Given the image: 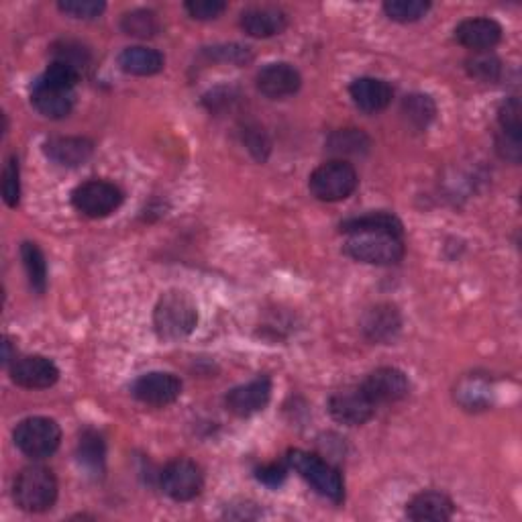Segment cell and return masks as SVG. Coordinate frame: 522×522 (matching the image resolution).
Listing matches in <instances>:
<instances>
[{"label": "cell", "instance_id": "cell-1", "mask_svg": "<svg viewBox=\"0 0 522 522\" xmlns=\"http://www.w3.org/2000/svg\"><path fill=\"white\" fill-rule=\"evenodd\" d=\"M345 253L370 266H396L404 257V227L390 213H370L341 223Z\"/></svg>", "mask_w": 522, "mask_h": 522}, {"label": "cell", "instance_id": "cell-2", "mask_svg": "<svg viewBox=\"0 0 522 522\" xmlns=\"http://www.w3.org/2000/svg\"><path fill=\"white\" fill-rule=\"evenodd\" d=\"M80 78L82 76L72 68L51 62L31 88L33 109L45 119H66L74 109V88Z\"/></svg>", "mask_w": 522, "mask_h": 522}, {"label": "cell", "instance_id": "cell-3", "mask_svg": "<svg viewBox=\"0 0 522 522\" xmlns=\"http://www.w3.org/2000/svg\"><path fill=\"white\" fill-rule=\"evenodd\" d=\"M198 325V308L182 290L166 292L153 310V329L160 341L176 343L186 339Z\"/></svg>", "mask_w": 522, "mask_h": 522}, {"label": "cell", "instance_id": "cell-4", "mask_svg": "<svg viewBox=\"0 0 522 522\" xmlns=\"http://www.w3.org/2000/svg\"><path fill=\"white\" fill-rule=\"evenodd\" d=\"M286 461L288 467L294 469V472L323 498H329L335 504H341L345 500V484L339 469L323 461L319 455L302 449H292Z\"/></svg>", "mask_w": 522, "mask_h": 522}, {"label": "cell", "instance_id": "cell-5", "mask_svg": "<svg viewBox=\"0 0 522 522\" xmlns=\"http://www.w3.org/2000/svg\"><path fill=\"white\" fill-rule=\"evenodd\" d=\"M13 498L21 510L31 514L54 508L58 500V480L54 472L43 465H29L21 469L13 486Z\"/></svg>", "mask_w": 522, "mask_h": 522}, {"label": "cell", "instance_id": "cell-6", "mask_svg": "<svg viewBox=\"0 0 522 522\" xmlns=\"http://www.w3.org/2000/svg\"><path fill=\"white\" fill-rule=\"evenodd\" d=\"M355 168L345 160H331L319 166L308 178V188L321 202H341L357 190Z\"/></svg>", "mask_w": 522, "mask_h": 522}, {"label": "cell", "instance_id": "cell-7", "mask_svg": "<svg viewBox=\"0 0 522 522\" xmlns=\"http://www.w3.org/2000/svg\"><path fill=\"white\" fill-rule=\"evenodd\" d=\"M17 449L31 459H45L54 455L62 443V429L47 416H29L15 429Z\"/></svg>", "mask_w": 522, "mask_h": 522}, {"label": "cell", "instance_id": "cell-8", "mask_svg": "<svg viewBox=\"0 0 522 522\" xmlns=\"http://www.w3.org/2000/svg\"><path fill=\"white\" fill-rule=\"evenodd\" d=\"M123 190L107 180H90L80 184L72 192V204L76 211L90 219H104L113 215L123 204Z\"/></svg>", "mask_w": 522, "mask_h": 522}, {"label": "cell", "instance_id": "cell-9", "mask_svg": "<svg viewBox=\"0 0 522 522\" xmlns=\"http://www.w3.org/2000/svg\"><path fill=\"white\" fill-rule=\"evenodd\" d=\"M162 488L172 500L190 502L202 492L204 476L194 461L176 459L164 467Z\"/></svg>", "mask_w": 522, "mask_h": 522}, {"label": "cell", "instance_id": "cell-10", "mask_svg": "<svg viewBox=\"0 0 522 522\" xmlns=\"http://www.w3.org/2000/svg\"><path fill=\"white\" fill-rule=\"evenodd\" d=\"M329 412L341 425L361 427L374 419L376 404L363 394L361 388H347L329 398Z\"/></svg>", "mask_w": 522, "mask_h": 522}, {"label": "cell", "instance_id": "cell-11", "mask_svg": "<svg viewBox=\"0 0 522 522\" xmlns=\"http://www.w3.org/2000/svg\"><path fill=\"white\" fill-rule=\"evenodd\" d=\"M131 394L147 406H170L182 394V382L168 372H149L137 378L131 386Z\"/></svg>", "mask_w": 522, "mask_h": 522}, {"label": "cell", "instance_id": "cell-12", "mask_svg": "<svg viewBox=\"0 0 522 522\" xmlns=\"http://www.w3.org/2000/svg\"><path fill=\"white\" fill-rule=\"evenodd\" d=\"M11 380L27 390H45L60 380V370L43 355H25L11 363Z\"/></svg>", "mask_w": 522, "mask_h": 522}, {"label": "cell", "instance_id": "cell-13", "mask_svg": "<svg viewBox=\"0 0 522 522\" xmlns=\"http://www.w3.org/2000/svg\"><path fill=\"white\" fill-rule=\"evenodd\" d=\"M359 388L378 408L380 404H390L406 398L410 392V380L404 372L396 368H380L365 378Z\"/></svg>", "mask_w": 522, "mask_h": 522}, {"label": "cell", "instance_id": "cell-14", "mask_svg": "<svg viewBox=\"0 0 522 522\" xmlns=\"http://www.w3.org/2000/svg\"><path fill=\"white\" fill-rule=\"evenodd\" d=\"M255 84H257V90L264 96H268L272 100H280V98L292 96L300 90L302 76L294 66L286 64V62H278V64H268L266 68H261L257 72Z\"/></svg>", "mask_w": 522, "mask_h": 522}, {"label": "cell", "instance_id": "cell-15", "mask_svg": "<svg viewBox=\"0 0 522 522\" xmlns=\"http://www.w3.org/2000/svg\"><path fill=\"white\" fill-rule=\"evenodd\" d=\"M455 39L463 47L478 51H492L502 41V27L498 21L488 17L465 19L455 27Z\"/></svg>", "mask_w": 522, "mask_h": 522}, {"label": "cell", "instance_id": "cell-16", "mask_svg": "<svg viewBox=\"0 0 522 522\" xmlns=\"http://www.w3.org/2000/svg\"><path fill=\"white\" fill-rule=\"evenodd\" d=\"M272 398V382L270 378H257L249 384L237 386L227 394V408L241 416V419H247V416L261 412Z\"/></svg>", "mask_w": 522, "mask_h": 522}, {"label": "cell", "instance_id": "cell-17", "mask_svg": "<svg viewBox=\"0 0 522 522\" xmlns=\"http://www.w3.org/2000/svg\"><path fill=\"white\" fill-rule=\"evenodd\" d=\"M349 94L355 102V107L368 115L386 111L394 98L392 86L380 78H357L349 86Z\"/></svg>", "mask_w": 522, "mask_h": 522}, {"label": "cell", "instance_id": "cell-18", "mask_svg": "<svg viewBox=\"0 0 522 522\" xmlns=\"http://www.w3.org/2000/svg\"><path fill=\"white\" fill-rule=\"evenodd\" d=\"M241 29L255 39H270L288 29V15L276 7H253L241 13Z\"/></svg>", "mask_w": 522, "mask_h": 522}, {"label": "cell", "instance_id": "cell-19", "mask_svg": "<svg viewBox=\"0 0 522 522\" xmlns=\"http://www.w3.org/2000/svg\"><path fill=\"white\" fill-rule=\"evenodd\" d=\"M402 319L396 306L392 304H378L365 312L361 321V329L365 337L376 343H392L400 333Z\"/></svg>", "mask_w": 522, "mask_h": 522}, {"label": "cell", "instance_id": "cell-20", "mask_svg": "<svg viewBox=\"0 0 522 522\" xmlns=\"http://www.w3.org/2000/svg\"><path fill=\"white\" fill-rule=\"evenodd\" d=\"M94 151V143L84 137H54L45 143V155L64 168L84 166Z\"/></svg>", "mask_w": 522, "mask_h": 522}, {"label": "cell", "instance_id": "cell-21", "mask_svg": "<svg viewBox=\"0 0 522 522\" xmlns=\"http://www.w3.org/2000/svg\"><path fill=\"white\" fill-rule=\"evenodd\" d=\"M455 512V504L453 500L443 494V492H421L416 494L408 504H406V516L414 522H445L453 516Z\"/></svg>", "mask_w": 522, "mask_h": 522}, {"label": "cell", "instance_id": "cell-22", "mask_svg": "<svg viewBox=\"0 0 522 522\" xmlns=\"http://www.w3.org/2000/svg\"><path fill=\"white\" fill-rule=\"evenodd\" d=\"M164 56L158 49L135 45L127 47L119 54V66L125 74L131 76H155L164 70Z\"/></svg>", "mask_w": 522, "mask_h": 522}, {"label": "cell", "instance_id": "cell-23", "mask_svg": "<svg viewBox=\"0 0 522 522\" xmlns=\"http://www.w3.org/2000/svg\"><path fill=\"white\" fill-rule=\"evenodd\" d=\"M104 455H107V451H104L102 437L96 431L86 429L80 435V443H78L80 465L90 476H100L104 472Z\"/></svg>", "mask_w": 522, "mask_h": 522}, {"label": "cell", "instance_id": "cell-24", "mask_svg": "<svg viewBox=\"0 0 522 522\" xmlns=\"http://www.w3.org/2000/svg\"><path fill=\"white\" fill-rule=\"evenodd\" d=\"M21 259H23V266H25L31 288L37 294H43L47 288V261H45L43 251L37 247V243L25 241L21 245Z\"/></svg>", "mask_w": 522, "mask_h": 522}, {"label": "cell", "instance_id": "cell-25", "mask_svg": "<svg viewBox=\"0 0 522 522\" xmlns=\"http://www.w3.org/2000/svg\"><path fill=\"white\" fill-rule=\"evenodd\" d=\"M51 62L68 66L82 76L90 64V54L84 45L76 41H60L51 47Z\"/></svg>", "mask_w": 522, "mask_h": 522}, {"label": "cell", "instance_id": "cell-26", "mask_svg": "<svg viewBox=\"0 0 522 522\" xmlns=\"http://www.w3.org/2000/svg\"><path fill=\"white\" fill-rule=\"evenodd\" d=\"M402 111L406 119L416 127V129H427L429 123L437 115V107L431 96L427 94H410L404 98Z\"/></svg>", "mask_w": 522, "mask_h": 522}, {"label": "cell", "instance_id": "cell-27", "mask_svg": "<svg viewBox=\"0 0 522 522\" xmlns=\"http://www.w3.org/2000/svg\"><path fill=\"white\" fill-rule=\"evenodd\" d=\"M465 70L476 80L496 82L502 74V62L492 51H478V54H472L465 60Z\"/></svg>", "mask_w": 522, "mask_h": 522}, {"label": "cell", "instance_id": "cell-28", "mask_svg": "<svg viewBox=\"0 0 522 522\" xmlns=\"http://www.w3.org/2000/svg\"><path fill=\"white\" fill-rule=\"evenodd\" d=\"M431 11V3L425 0H388L384 13L396 23H416Z\"/></svg>", "mask_w": 522, "mask_h": 522}, {"label": "cell", "instance_id": "cell-29", "mask_svg": "<svg viewBox=\"0 0 522 522\" xmlns=\"http://www.w3.org/2000/svg\"><path fill=\"white\" fill-rule=\"evenodd\" d=\"M121 27L127 35L147 39V37H153L155 33H158L160 23H158V17H155V13L145 11V9H137V11H131L123 17Z\"/></svg>", "mask_w": 522, "mask_h": 522}, {"label": "cell", "instance_id": "cell-30", "mask_svg": "<svg viewBox=\"0 0 522 522\" xmlns=\"http://www.w3.org/2000/svg\"><path fill=\"white\" fill-rule=\"evenodd\" d=\"M58 9L72 19L92 21L104 13L107 5L98 3V0H62V3H58Z\"/></svg>", "mask_w": 522, "mask_h": 522}, {"label": "cell", "instance_id": "cell-31", "mask_svg": "<svg viewBox=\"0 0 522 522\" xmlns=\"http://www.w3.org/2000/svg\"><path fill=\"white\" fill-rule=\"evenodd\" d=\"M329 145L335 153H359L370 147V139L357 129H343L331 137Z\"/></svg>", "mask_w": 522, "mask_h": 522}, {"label": "cell", "instance_id": "cell-32", "mask_svg": "<svg viewBox=\"0 0 522 522\" xmlns=\"http://www.w3.org/2000/svg\"><path fill=\"white\" fill-rule=\"evenodd\" d=\"M3 198L11 208H15L21 200V172H19V160L15 155L9 158L3 172Z\"/></svg>", "mask_w": 522, "mask_h": 522}, {"label": "cell", "instance_id": "cell-33", "mask_svg": "<svg viewBox=\"0 0 522 522\" xmlns=\"http://www.w3.org/2000/svg\"><path fill=\"white\" fill-rule=\"evenodd\" d=\"M459 402L469 408V410H476V408H482L488 404L490 400V392L488 388L482 384V382H476V380H465L461 386H459Z\"/></svg>", "mask_w": 522, "mask_h": 522}, {"label": "cell", "instance_id": "cell-34", "mask_svg": "<svg viewBox=\"0 0 522 522\" xmlns=\"http://www.w3.org/2000/svg\"><path fill=\"white\" fill-rule=\"evenodd\" d=\"M498 121H500V127H502L504 135L520 139V129H522L520 127V100L516 96L508 98L502 104L500 113H498Z\"/></svg>", "mask_w": 522, "mask_h": 522}, {"label": "cell", "instance_id": "cell-35", "mask_svg": "<svg viewBox=\"0 0 522 522\" xmlns=\"http://www.w3.org/2000/svg\"><path fill=\"white\" fill-rule=\"evenodd\" d=\"M184 9L196 21H213L227 11V3H223V0H190Z\"/></svg>", "mask_w": 522, "mask_h": 522}, {"label": "cell", "instance_id": "cell-36", "mask_svg": "<svg viewBox=\"0 0 522 522\" xmlns=\"http://www.w3.org/2000/svg\"><path fill=\"white\" fill-rule=\"evenodd\" d=\"M255 478H257V482L266 484L270 488H280L288 478V467L282 465V463L261 465V467L255 469Z\"/></svg>", "mask_w": 522, "mask_h": 522}]
</instances>
